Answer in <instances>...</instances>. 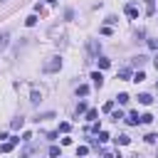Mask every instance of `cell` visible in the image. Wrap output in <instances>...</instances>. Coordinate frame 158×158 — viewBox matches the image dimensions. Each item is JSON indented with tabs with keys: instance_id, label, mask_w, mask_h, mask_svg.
<instances>
[{
	"instance_id": "24",
	"label": "cell",
	"mask_w": 158,
	"mask_h": 158,
	"mask_svg": "<svg viewBox=\"0 0 158 158\" xmlns=\"http://www.w3.org/2000/svg\"><path fill=\"white\" fill-rule=\"evenodd\" d=\"M146 141H148V143H156V141H158V136H156V133H148V136H146Z\"/></svg>"
},
{
	"instance_id": "19",
	"label": "cell",
	"mask_w": 158,
	"mask_h": 158,
	"mask_svg": "<svg viewBox=\"0 0 158 158\" xmlns=\"http://www.w3.org/2000/svg\"><path fill=\"white\" fill-rule=\"evenodd\" d=\"M104 141H109V133L106 131H99V143H104Z\"/></svg>"
},
{
	"instance_id": "1",
	"label": "cell",
	"mask_w": 158,
	"mask_h": 158,
	"mask_svg": "<svg viewBox=\"0 0 158 158\" xmlns=\"http://www.w3.org/2000/svg\"><path fill=\"white\" fill-rule=\"evenodd\" d=\"M57 69H62V57H52L45 64V72H57Z\"/></svg>"
},
{
	"instance_id": "10",
	"label": "cell",
	"mask_w": 158,
	"mask_h": 158,
	"mask_svg": "<svg viewBox=\"0 0 158 158\" xmlns=\"http://www.w3.org/2000/svg\"><path fill=\"white\" fill-rule=\"evenodd\" d=\"M129 99H131V96H129L126 91H121V94L116 96V101H118V104H129Z\"/></svg>"
},
{
	"instance_id": "28",
	"label": "cell",
	"mask_w": 158,
	"mask_h": 158,
	"mask_svg": "<svg viewBox=\"0 0 158 158\" xmlns=\"http://www.w3.org/2000/svg\"><path fill=\"white\" fill-rule=\"evenodd\" d=\"M153 64H156V69H158V57H156V62H153Z\"/></svg>"
},
{
	"instance_id": "16",
	"label": "cell",
	"mask_w": 158,
	"mask_h": 158,
	"mask_svg": "<svg viewBox=\"0 0 158 158\" xmlns=\"http://www.w3.org/2000/svg\"><path fill=\"white\" fill-rule=\"evenodd\" d=\"M143 79H146V74H143V72H136V74H133V79H131V82H143Z\"/></svg>"
},
{
	"instance_id": "27",
	"label": "cell",
	"mask_w": 158,
	"mask_h": 158,
	"mask_svg": "<svg viewBox=\"0 0 158 158\" xmlns=\"http://www.w3.org/2000/svg\"><path fill=\"white\" fill-rule=\"evenodd\" d=\"M82 111H87V104H84V101H79V106H77V114H82Z\"/></svg>"
},
{
	"instance_id": "5",
	"label": "cell",
	"mask_w": 158,
	"mask_h": 158,
	"mask_svg": "<svg viewBox=\"0 0 158 158\" xmlns=\"http://www.w3.org/2000/svg\"><path fill=\"white\" fill-rule=\"evenodd\" d=\"M114 141H116L118 146H126V143H131V138H129L126 133H121V136H116V138H114Z\"/></svg>"
},
{
	"instance_id": "13",
	"label": "cell",
	"mask_w": 158,
	"mask_h": 158,
	"mask_svg": "<svg viewBox=\"0 0 158 158\" xmlns=\"http://www.w3.org/2000/svg\"><path fill=\"white\" fill-rule=\"evenodd\" d=\"M96 62H99V67H101V69H106V67L111 64V62H109V59H106V57H99V59H96Z\"/></svg>"
},
{
	"instance_id": "20",
	"label": "cell",
	"mask_w": 158,
	"mask_h": 158,
	"mask_svg": "<svg viewBox=\"0 0 158 158\" xmlns=\"http://www.w3.org/2000/svg\"><path fill=\"white\" fill-rule=\"evenodd\" d=\"M87 153H89L87 146H79V148H77V156H87Z\"/></svg>"
},
{
	"instance_id": "21",
	"label": "cell",
	"mask_w": 158,
	"mask_h": 158,
	"mask_svg": "<svg viewBox=\"0 0 158 158\" xmlns=\"http://www.w3.org/2000/svg\"><path fill=\"white\" fill-rule=\"evenodd\" d=\"M118 77H121V79H129V77H131V69H121V72H118Z\"/></svg>"
},
{
	"instance_id": "8",
	"label": "cell",
	"mask_w": 158,
	"mask_h": 158,
	"mask_svg": "<svg viewBox=\"0 0 158 158\" xmlns=\"http://www.w3.org/2000/svg\"><path fill=\"white\" fill-rule=\"evenodd\" d=\"M143 3H146V15H153L156 12V3L153 0H143Z\"/></svg>"
},
{
	"instance_id": "17",
	"label": "cell",
	"mask_w": 158,
	"mask_h": 158,
	"mask_svg": "<svg viewBox=\"0 0 158 158\" xmlns=\"http://www.w3.org/2000/svg\"><path fill=\"white\" fill-rule=\"evenodd\" d=\"M89 52H91V54H99V45L94 42V40H91V42H89Z\"/></svg>"
},
{
	"instance_id": "15",
	"label": "cell",
	"mask_w": 158,
	"mask_h": 158,
	"mask_svg": "<svg viewBox=\"0 0 158 158\" xmlns=\"http://www.w3.org/2000/svg\"><path fill=\"white\" fill-rule=\"evenodd\" d=\"M77 94H79V96H87V94H89V87H87V84H82V87L77 89Z\"/></svg>"
},
{
	"instance_id": "23",
	"label": "cell",
	"mask_w": 158,
	"mask_h": 158,
	"mask_svg": "<svg viewBox=\"0 0 158 158\" xmlns=\"http://www.w3.org/2000/svg\"><path fill=\"white\" fill-rule=\"evenodd\" d=\"M141 121H143V124H151V121H153V116H151V114H143V116H141Z\"/></svg>"
},
{
	"instance_id": "4",
	"label": "cell",
	"mask_w": 158,
	"mask_h": 158,
	"mask_svg": "<svg viewBox=\"0 0 158 158\" xmlns=\"http://www.w3.org/2000/svg\"><path fill=\"white\" fill-rule=\"evenodd\" d=\"M91 82H94L96 89H101V87H104V77H101V72H94V74H91Z\"/></svg>"
},
{
	"instance_id": "25",
	"label": "cell",
	"mask_w": 158,
	"mask_h": 158,
	"mask_svg": "<svg viewBox=\"0 0 158 158\" xmlns=\"http://www.w3.org/2000/svg\"><path fill=\"white\" fill-rule=\"evenodd\" d=\"M59 131L67 133V131H69V124H67V121H62V124H59Z\"/></svg>"
},
{
	"instance_id": "18",
	"label": "cell",
	"mask_w": 158,
	"mask_h": 158,
	"mask_svg": "<svg viewBox=\"0 0 158 158\" xmlns=\"http://www.w3.org/2000/svg\"><path fill=\"white\" fill-rule=\"evenodd\" d=\"M35 22H37V15H30V17H27V20H25V25H27V27H32V25H35Z\"/></svg>"
},
{
	"instance_id": "11",
	"label": "cell",
	"mask_w": 158,
	"mask_h": 158,
	"mask_svg": "<svg viewBox=\"0 0 158 158\" xmlns=\"http://www.w3.org/2000/svg\"><path fill=\"white\" fill-rule=\"evenodd\" d=\"M126 121H129L131 126H136L138 121H141V116H138V114H129V118H126Z\"/></svg>"
},
{
	"instance_id": "22",
	"label": "cell",
	"mask_w": 158,
	"mask_h": 158,
	"mask_svg": "<svg viewBox=\"0 0 158 158\" xmlns=\"http://www.w3.org/2000/svg\"><path fill=\"white\" fill-rule=\"evenodd\" d=\"M143 62H146V57H133V64H136V67H141Z\"/></svg>"
},
{
	"instance_id": "6",
	"label": "cell",
	"mask_w": 158,
	"mask_h": 158,
	"mask_svg": "<svg viewBox=\"0 0 158 158\" xmlns=\"http://www.w3.org/2000/svg\"><path fill=\"white\" fill-rule=\"evenodd\" d=\"M30 101H32V104H40V101H42V91H37V89H35V91L30 94Z\"/></svg>"
},
{
	"instance_id": "7",
	"label": "cell",
	"mask_w": 158,
	"mask_h": 158,
	"mask_svg": "<svg viewBox=\"0 0 158 158\" xmlns=\"http://www.w3.org/2000/svg\"><path fill=\"white\" fill-rule=\"evenodd\" d=\"M138 101H141L143 106H148V104L153 101V96H151V94H138Z\"/></svg>"
},
{
	"instance_id": "9",
	"label": "cell",
	"mask_w": 158,
	"mask_h": 158,
	"mask_svg": "<svg viewBox=\"0 0 158 158\" xmlns=\"http://www.w3.org/2000/svg\"><path fill=\"white\" fill-rule=\"evenodd\" d=\"M126 15L129 17H138V8L136 5H126Z\"/></svg>"
},
{
	"instance_id": "29",
	"label": "cell",
	"mask_w": 158,
	"mask_h": 158,
	"mask_svg": "<svg viewBox=\"0 0 158 158\" xmlns=\"http://www.w3.org/2000/svg\"><path fill=\"white\" fill-rule=\"evenodd\" d=\"M0 3H5V0H0Z\"/></svg>"
},
{
	"instance_id": "3",
	"label": "cell",
	"mask_w": 158,
	"mask_h": 158,
	"mask_svg": "<svg viewBox=\"0 0 158 158\" xmlns=\"http://www.w3.org/2000/svg\"><path fill=\"white\" fill-rule=\"evenodd\" d=\"M20 141H22V138H17V136H12V138H10L8 143H3V151H5V153H8V151H12V148H15V146H17Z\"/></svg>"
},
{
	"instance_id": "26",
	"label": "cell",
	"mask_w": 158,
	"mask_h": 158,
	"mask_svg": "<svg viewBox=\"0 0 158 158\" xmlns=\"http://www.w3.org/2000/svg\"><path fill=\"white\" fill-rule=\"evenodd\" d=\"M50 156H52V158H57V156H59V148H57V146H52V148H50Z\"/></svg>"
},
{
	"instance_id": "12",
	"label": "cell",
	"mask_w": 158,
	"mask_h": 158,
	"mask_svg": "<svg viewBox=\"0 0 158 158\" xmlns=\"http://www.w3.org/2000/svg\"><path fill=\"white\" fill-rule=\"evenodd\" d=\"M96 116H99L96 109H89V111H87V118H89V121H96Z\"/></svg>"
},
{
	"instance_id": "2",
	"label": "cell",
	"mask_w": 158,
	"mask_h": 158,
	"mask_svg": "<svg viewBox=\"0 0 158 158\" xmlns=\"http://www.w3.org/2000/svg\"><path fill=\"white\" fill-rule=\"evenodd\" d=\"M8 45H10V30H3L0 32V52H5Z\"/></svg>"
},
{
	"instance_id": "14",
	"label": "cell",
	"mask_w": 158,
	"mask_h": 158,
	"mask_svg": "<svg viewBox=\"0 0 158 158\" xmlns=\"http://www.w3.org/2000/svg\"><path fill=\"white\" fill-rule=\"evenodd\" d=\"M22 124H25V118H22V116H17L15 121H12V129H22Z\"/></svg>"
}]
</instances>
